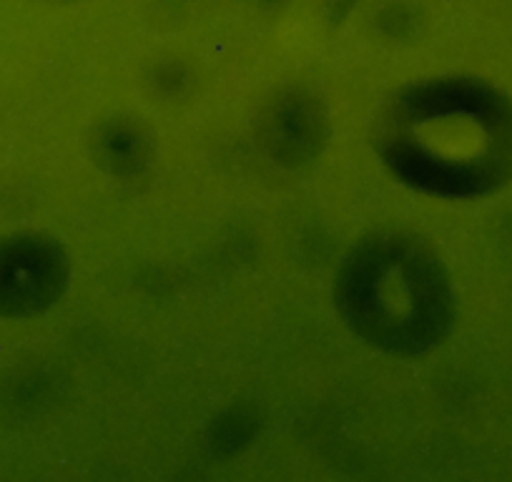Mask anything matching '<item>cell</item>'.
<instances>
[{"instance_id": "1", "label": "cell", "mask_w": 512, "mask_h": 482, "mask_svg": "<svg viewBox=\"0 0 512 482\" xmlns=\"http://www.w3.org/2000/svg\"><path fill=\"white\" fill-rule=\"evenodd\" d=\"M379 151L420 189L485 194L512 176V106L485 83L415 86L382 121Z\"/></svg>"}, {"instance_id": "2", "label": "cell", "mask_w": 512, "mask_h": 482, "mask_svg": "<svg viewBox=\"0 0 512 482\" xmlns=\"http://www.w3.org/2000/svg\"><path fill=\"white\" fill-rule=\"evenodd\" d=\"M337 307L364 342L387 352L420 354L450 332L455 294L425 241L374 234L344 259L337 274Z\"/></svg>"}, {"instance_id": "3", "label": "cell", "mask_w": 512, "mask_h": 482, "mask_svg": "<svg viewBox=\"0 0 512 482\" xmlns=\"http://www.w3.org/2000/svg\"><path fill=\"white\" fill-rule=\"evenodd\" d=\"M68 284V257L58 239L18 231L0 239V317L41 314L61 299Z\"/></svg>"}]
</instances>
